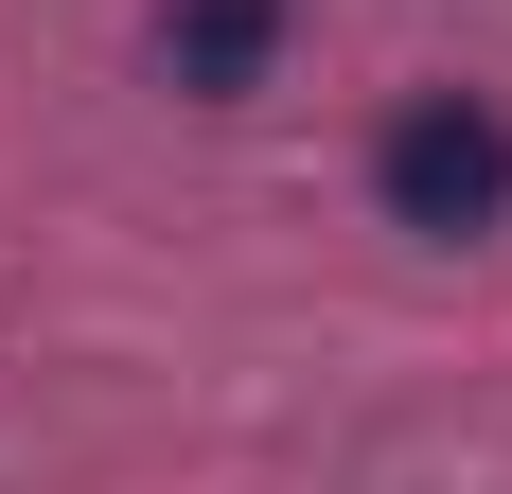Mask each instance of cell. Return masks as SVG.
Segmentation results:
<instances>
[{
  "mask_svg": "<svg viewBox=\"0 0 512 494\" xmlns=\"http://www.w3.org/2000/svg\"><path fill=\"white\" fill-rule=\"evenodd\" d=\"M265 53H283V0H159V71H177L195 106L265 89Z\"/></svg>",
  "mask_w": 512,
  "mask_h": 494,
  "instance_id": "obj_2",
  "label": "cell"
},
{
  "mask_svg": "<svg viewBox=\"0 0 512 494\" xmlns=\"http://www.w3.org/2000/svg\"><path fill=\"white\" fill-rule=\"evenodd\" d=\"M371 195H389V230H424V247L495 230V212H512V106H477V89L389 106V142H371Z\"/></svg>",
  "mask_w": 512,
  "mask_h": 494,
  "instance_id": "obj_1",
  "label": "cell"
}]
</instances>
